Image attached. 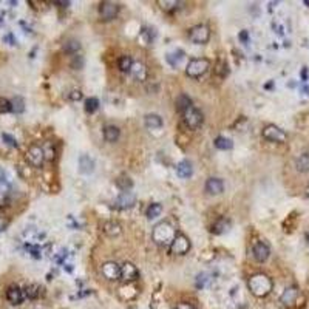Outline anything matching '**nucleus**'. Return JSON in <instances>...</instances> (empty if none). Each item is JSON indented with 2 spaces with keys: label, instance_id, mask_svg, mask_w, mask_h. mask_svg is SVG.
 Here are the masks:
<instances>
[{
  "label": "nucleus",
  "instance_id": "423d86ee",
  "mask_svg": "<svg viewBox=\"0 0 309 309\" xmlns=\"http://www.w3.org/2000/svg\"><path fill=\"white\" fill-rule=\"evenodd\" d=\"M263 138L270 142H285L288 139V135L277 126H266L263 129Z\"/></svg>",
  "mask_w": 309,
  "mask_h": 309
},
{
  "label": "nucleus",
  "instance_id": "2f4dec72",
  "mask_svg": "<svg viewBox=\"0 0 309 309\" xmlns=\"http://www.w3.org/2000/svg\"><path fill=\"white\" fill-rule=\"evenodd\" d=\"M158 5L164 10V11H173L178 8L179 2H176V0H160Z\"/></svg>",
  "mask_w": 309,
  "mask_h": 309
},
{
  "label": "nucleus",
  "instance_id": "dca6fc26",
  "mask_svg": "<svg viewBox=\"0 0 309 309\" xmlns=\"http://www.w3.org/2000/svg\"><path fill=\"white\" fill-rule=\"evenodd\" d=\"M224 190V184L220 178H209L206 182V192L210 195H220Z\"/></svg>",
  "mask_w": 309,
  "mask_h": 309
},
{
  "label": "nucleus",
  "instance_id": "7ed1b4c3",
  "mask_svg": "<svg viewBox=\"0 0 309 309\" xmlns=\"http://www.w3.org/2000/svg\"><path fill=\"white\" fill-rule=\"evenodd\" d=\"M25 158L28 161L29 166L33 167H42L44 166V161H45V153H44V147L41 145H31L26 153H25Z\"/></svg>",
  "mask_w": 309,
  "mask_h": 309
},
{
  "label": "nucleus",
  "instance_id": "f704fd0d",
  "mask_svg": "<svg viewBox=\"0 0 309 309\" xmlns=\"http://www.w3.org/2000/svg\"><path fill=\"white\" fill-rule=\"evenodd\" d=\"M79 48H81V44L77 42V41H68V42L64 45V50H65L67 53H76Z\"/></svg>",
  "mask_w": 309,
  "mask_h": 309
},
{
  "label": "nucleus",
  "instance_id": "9d476101",
  "mask_svg": "<svg viewBox=\"0 0 309 309\" xmlns=\"http://www.w3.org/2000/svg\"><path fill=\"white\" fill-rule=\"evenodd\" d=\"M119 11V7L113 4V2H102L99 5V14L104 20H111L116 17V14H118Z\"/></svg>",
  "mask_w": 309,
  "mask_h": 309
},
{
  "label": "nucleus",
  "instance_id": "ddd939ff",
  "mask_svg": "<svg viewBox=\"0 0 309 309\" xmlns=\"http://www.w3.org/2000/svg\"><path fill=\"white\" fill-rule=\"evenodd\" d=\"M138 277H139V272H138V269H136L135 264L124 263L121 266V279L124 282H135V280H138Z\"/></svg>",
  "mask_w": 309,
  "mask_h": 309
},
{
  "label": "nucleus",
  "instance_id": "a211bd4d",
  "mask_svg": "<svg viewBox=\"0 0 309 309\" xmlns=\"http://www.w3.org/2000/svg\"><path fill=\"white\" fill-rule=\"evenodd\" d=\"M190 107H192V99H190L187 95H179V96L176 98V101H175V108H176V111L184 113V111H187Z\"/></svg>",
  "mask_w": 309,
  "mask_h": 309
},
{
  "label": "nucleus",
  "instance_id": "58836bf2",
  "mask_svg": "<svg viewBox=\"0 0 309 309\" xmlns=\"http://www.w3.org/2000/svg\"><path fill=\"white\" fill-rule=\"evenodd\" d=\"M175 309H195V306L187 303V301H181V303H176Z\"/></svg>",
  "mask_w": 309,
  "mask_h": 309
},
{
  "label": "nucleus",
  "instance_id": "a878e982",
  "mask_svg": "<svg viewBox=\"0 0 309 309\" xmlns=\"http://www.w3.org/2000/svg\"><path fill=\"white\" fill-rule=\"evenodd\" d=\"M295 167L298 172H309V153H303L297 158L295 161Z\"/></svg>",
  "mask_w": 309,
  "mask_h": 309
},
{
  "label": "nucleus",
  "instance_id": "aec40b11",
  "mask_svg": "<svg viewBox=\"0 0 309 309\" xmlns=\"http://www.w3.org/2000/svg\"><path fill=\"white\" fill-rule=\"evenodd\" d=\"M79 170L82 173H91L95 170V161L88 157V154H82L79 158Z\"/></svg>",
  "mask_w": 309,
  "mask_h": 309
},
{
  "label": "nucleus",
  "instance_id": "f3484780",
  "mask_svg": "<svg viewBox=\"0 0 309 309\" xmlns=\"http://www.w3.org/2000/svg\"><path fill=\"white\" fill-rule=\"evenodd\" d=\"M102 230H104V234L108 237H118L121 234V226L114 221H105L102 226Z\"/></svg>",
  "mask_w": 309,
  "mask_h": 309
},
{
  "label": "nucleus",
  "instance_id": "393cba45",
  "mask_svg": "<svg viewBox=\"0 0 309 309\" xmlns=\"http://www.w3.org/2000/svg\"><path fill=\"white\" fill-rule=\"evenodd\" d=\"M104 138H105V141H108V142L118 141V138H119V129L114 127V126H107V127L104 129Z\"/></svg>",
  "mask_w": 309,
  "mask_h": 309
},
{
  "label": "nucleus",
  "instance_id": "c85d7f7f",
  "mask_svg": "<svg viewBox=\"0 0 309 309\" xmlns=\"http://www.w3.org/2000/svg\"><path fill=\"white\" fill-rule=\"evenodd\" d=\"M116 186L124 192H129L133 187V181L129 176H119L118 179H116Z\"/></svg>",
  "mask_w": 309,
  "mask_h": 309
},
{
  "label": "nucleus",
  "instance_id": "bb28decb",
  "mask_svg": "<svg viewBox=\"0 0 309 309\" xmlns=\"http://www.w3.org/2000/svg\"><path fill=\"white\" fill-rule=\"evenodd\" d=\"M161 212H163V206H161V204H158V203H154V204H150V206H148V209H147L145 215H147V218H148V220H153V218L160 217V215H161Z\"/></svg>",
  "mask_w": 309,
  "mask_h": 309
},
{
  "label": "nucleus",
  "instance_id": "f257e3e1",
  "mask_svg": "<svg viewBox=\"0 0 309 309\" xmlns=\"http://www.w3.org/2000/svg\"><path fill=\"white\" fill-rule=\"evenodd\" d=\"M175 237H176V232H175L173 226L170 223H167V221H163V223L154 226L153 234H151L153 241L157 243V244H160V246H169V244H172L173 240H175Z\"/></svg>",
  "mask_w": 309,
  "mask_h": 309
},
{
  "label": "nucleus",
  "instance_id": "e433bc0d",
  "mask_svg": "<svg viewBox=\"0 0 309 309\" xmlns=\"http://www.w3.org/2000/svg\"><path fill=\"white\" fill-rule=\"evenodd\" d=\"M11 111V101L5 99V98H0V113H8Z\"/></svg>",
  "mask_w": 309,
  "mask_h": 309
},
{
  "label": "nucleus",
  "instance_id": "2eb2a0df",
  "mask_svg": "<svg viewBox=\"0 0 309 309\" xmlns=\"http://www.w3.org/2000/svg\"><path fill=\"white\" fill-rule=\"evenodd\" d=\"M269 254H270V249H269V246H267L266 243L258 241V243L254 246V257H255L257 261H260V263L266 261V260L269 258Z\"/></svg>",
  "mask_w": 309,
  "mask_h": 309
},
{
  "label": "nucleus",
  "instance_id": "39448f33",
  "mask_svg": "<svg viewBox=\"0 0 309 309\" xmlns=\"http://www.w3.org/2000/svg\"><path fill=\"white\" fill-rule=\"evenodd\" d=\"M182 114H184V122L189 129H198L203 124V113L193 105Z\"/></svg>",
  "mask_w": 309,
  "mask_h": 309
},
{
  "label": "nucleus",
  "instance_id": "20e7f679",
  "mask_svg": "<svg viewBox=\"0 0 309 309\" xmlns=\"http://www.w3.org/2000/svg\"><path fill=\"white\" fill-rule=\"evenodd\" d=\"M209 65L207 59H192L186 67V73L190 77H200L209 70Z\"/></svg>",
  "mask_w": 309,
  "mask_h": 309
},
{
  "label": "nucleus",
  "instance_id": "79ce46f5",
  "mask_svg": "<svg viewBox=\"0 0 309 309\" xmlns=\"http://www.w3.org/2000/svg\"><path fill=\"white\" fill-rule=\"evenodd\" d=\"M306 195H307V198H309V187L306 189Z\"/></svg>",
  "mask_w": 309,
  "mask_h": 309
},
{
  "label": "nucleus",
  "instance_id": "0eeeda50",
  "mask_svg": "<svg viewBox=\"0 0 309 309\" xmlns=\"http://www.w3.org/2000/svg\"><path fill=\"white\" fill-rule=\"evenodd\" d=\"M209 37H210V31L206 25L193 26L189 33V39L195 44H206L209 41Z\"/></svg>",
  "mask_w": 309,
  "mask_h": 309
},
{
  "label": "nucleus",
  "instance_id": "37998d69",
  "mask_svg": "<svg viewBox=\"0 0 309 309\" xmlns=\"http://www.w3.org/2000/svg\"><path fill=\"white\" fill-rule=\"evenodd\" d=\"M304 4H306V5H309V0H304Z\"/></svg>",
  "mask_w": 309,
  "mask_h": 309
},
{
  "label": "nucleus",
  "instance_id": "4468645a",
  "mask_svg": "<svg viewBox=\"0 0 309 309\" xmlns=\"http://www.w3.org/2000/svg\"><path fill=\"white\" fill-rule=\"evenodd\" d=\"M23 298H25V294L19 286H10L7 289V300L11 304H20L23 301Z\"/></svg>",
  "mask_w": 309,
  "mask_h": 309
},
{
  "label": "nucleus",
  "instance_id": "b1692460",
  "mask_svg": "<svg viewBox=\"0 0 309 309\" xmlns=\"http://www.w3.org/2000/svg\"><path fill=\"white\" fill-rule=\"evenodd\" d=\"M23 294H25V298H29V300H34V298H39L42 294V288L37 286V285H28L25 289H23Z\"/></svg>",
  "mask_w": 309,
  "mask_h": 309
},
{
  "label": "nucleus",
  "instance_id": "473e14b6",
  "mask_svg": "<svg viewBox=\"0 0 309 309\" xmlns=\"http://www.w3.org/2000/svg\"><path fill=\"white\" fill-rule=\"evenodd\" d=\"M98 108H99V101L96 98H90V99L85 101V110L88 113H95Z\"/></svg>",
  "mask_w": 309,
  "mask_h": 309
},
{
  "label": "nucleus",
  "instance_id": "72a5a7b5",
  "mask_svg": "<svg viewBox=\"0 0 309 309\" xmlns=\"http://www.w3.org/2000/svg\"><path fill=\"white\" fill-rule=\"evenodd\" d=\"M44 153H45V160H54L56 158V150L51 142H47L44 145Z\"/></svg>",
  "mask_w": 309,
  "mask_h": 309
},
{
  "label": "nucleus",
  "instance_id": "6e6552de",
  "mask_svg": "<svg viewBox=\"0 0 309 309\" xmlns=\"http://www.w3.org/2000/svg\"><path fill=\"white\" fill-rule=\"evenodd\" d=\"M189 249H190V241L184 235H176L173 243L170 244V251L175 255H184L189 252Z\"/></svg>",
  "mask_w": 309,
  "mask_h": 309
},
{
  "label": "nucleus",
  "instance_id": "a19ab883",
  "mask_svg": "<svg viewBox=\"0 0 309 309\" xmlns=\"http://www.w3.org/2000/svg\"><path fill=\"white\" fill-rule=\"evenodd\" d=\"M2 5V4H0ZM5 17V10H4V7H0V20H2Z\"/></svg>",
  "mask_w": 309,
  "mask_h": 309
},
{
  "label": "nucleus",
  "instance_id": "412c9836",
  "mask_svg": "<svg viewBox=\"0 0 309 309\" xmlns=\"http://www.w3.org/2000/svg\"><path fill=\"white\" fill-rule=\"evenodd\" d=\"M130 73L136 77L138 81H145V77H147V68L141 62H133V67H132Z\"/></svg>",
  "mask_w": 309,
  "mask_h": 309
},
{
  "label": "nucleus",
  "instance_id": "cd10ccee",
  "mask_svg": "<svg viewBox=\"0 0 309 309\" xmlns=\"http://www.w3.org/2000/svg\"><path fill=\"white\" fill-rule=\"evenodd\" d=\"M232 145H234V142H232V139H229V138L218 136V138L215 139V147L220 148V150H230Z\"/></svg>",
  "mask_w": 309,
  "mask_h": 309
},
{
  "label": "nucleus",
  "instance_id": "c03bdc74",
  "mask_svg": "<svg viewBox=\"0 0 309 309\" xmlns=\"http://www.w3.org/2000/svg\"><path fill=\"white\" fill-rule=\"evenodd\" d=\"M307 244H309V234H307Z\"/></svg>",
  "mask_w": 309,
  "mask_h": 309
},
{
  "label": "nucleus",
  "instance_id": "5701e85b",
  "mask_svg": "<svg viewBox=\"0 0 309 309\" xmlns=\"http://www.w3.org/2000/svg\"><path fill=\"white\" fill-rule=\"evenodd\" d=\"M192 172H193V170H192V164H190L189 161H181V163L176 166V173H178V176L182 178V179L192 176Z\"/></svg>",
  "mask_w": 309,
  "mask_h": 309
},
{
  "label": "nucleus",
  "instance_id": "9b49d317",
  "mask_svg": "<svg viewBox=\"0 0 309 309\" xmlns=\"http://www.w3.org/2000/svg\"><path fill=\"white\" fill-rule=\"evenodd\" d=\"M298 295H300L298 289H297L295 286H291V288H286V289H285V292H283L282 297H280V301L283 303V306L292 307V306L297 303Z\"/></svg>",
  "mask_w": 309,
  "mask_h": 309
},
{
  "label": "nucleus",
  "instance_id": "1a4fd4ad",
  "mask_svg": "<svg viewBox=\"0 0 309 309\" xmlns=\"http://www.w3.org/2000/svg\"><path fill=\"white\" fill-rule=\"evenodd\" d=\"M102 275L107 280H119L121 279V266H118L113 261H108L102 266Z\"/></svg>",
  "mask_w": 309,
  "mask_h": 309
},
{
  "label": "nucleus",
  "instance_id": "c756f323",
  "mask_svg": "<svg viewBox=\"0 0 309 309\" xmlns=\"http://www.w3.org/2000/svg\"><path fill=\"white\" fill-rule=\"evenodd\" d=\"M119 70L121 71H124V73H129L130 70H132V67H133V60H132V57L130 56H122L121 59H119Z\"/></svg>",
  "mask_w": 309,
  "mask_h": 309
},
{
  "label": "nucleus",
  "instance_id": "f03ea898",
  "mask_svg": "<svg viewBox=\"0 0 309 309\" xmlns=\"http://www.w3.org/2000/svg\"><path fill=\"white\" fill-rule=\"evenodd\" d=\"M248 286L255 297H266L272 291V280L264 274H255L249 279Z\"/></svg>",
  "mask_w": 309,
  "mask_h": 309
},
{
  "label": "nucleus",
  "instance_id": "ea45409f",
  "mask_svg": "<svg viewBox=\"0 0 309 309\" xmlns=\"http://www.w3.org/2000/svg\"><path fill=\"white\" fill-rule=\"evenodd\" d=\"M82 98V93L81 91H73V95H71V99H81Z\"/></svg>",
  "mask_w": 309,
  "mask_h": 309
},
{
  "label": "nucleus",
  "instance_id": "4c0bfd02",
  "mask_svg": "<svg viewBox=\"0 0 309 309\" xmlns=\"http://www.w3.org/2000/svg\"><path fill=\"white\" fill-rule=\"evenodd\" d=\"M2 139L8 144V145H11V147H16L17 145V142H16V139L14 138H11L10 135H7V133H4L2 135Z\"/></svg>",
  "mask_w": 309,
  "mask_h": 309
},
{
  "label": "nucleus",
  "instance_id": "c9c22d12",
  "mask_svg": "<svg viewBox=\"0 0 309 309\" xmlns=\"http://www.w3.org/2000/svg\"><path fill=\"white\" fill-rule=\"evenodd\" d=\"M215 73L218 74V76H221V77H224L226 74H227V64L224 62V60H220L218 64H217V68H215Z\"/></svg>",
  "mask_w": 309,
  "mask_h": 309
},
{
  "label": "nucleus",
  "instance_id": "7c9ffc66",
  "mask_svg": "<svg viewBox=\"0 0 309 309\" xmlns=\"http://www.w3.org/2000/svg\"><path fill=\"white\" fill-rule=\"evenodd\" d=\"M25 110V101L19 96H16L13 101H11V111L13 113H22Z\"/></svg>",
  "mask_w": 309,
  "mask_h": 309
},
{
  "label": "nucleus",
  "instance_id": "6ab92c4d",
  "mask_svg": "<svg viewBox=\"0 0 309 309\" xmlns=\"http://www.w3.org/2000/svg\"><path fill=\"white\" fill-rule=\"evenodd\" d=\"M144 122H145V127H147V129H151V130L161 129V127H163V119H161L160 114H147L145 119H144Z\"/></svg>",
  "mask_w": 309,
  "mask_h": 309
},
{
  "label": "nucleus",
  "instance_id": "4be33fe9",
  "mask_svg": "<svg viewBox=\"0 0 309 309\" xmlns=\"http://www.w3.org/2000/svg\"><path fill=\"white\" fill-rule=\"evenodd\" d=\"M229 227H230L229 220H226V218H220V220H217V221L213 223V226H212V232H213V234H217V235H221V234H224V232L229 230Z\"/></svg>",
  "mask_w": 309,
  "mask_h": 309
},
{
  "label": "nucleus",
  "instance_id": "f8f14e48",
  "mask_svg": "<svg viewBox=\"0 0 309 309\" xmlns=\"http://www.w3.org/2000/svg\"><path fill=\"white\" fill-rule=\"evenodd\" d=\"M135 201H136V198H135V195L132 192H122L121 195L116 198L114 206L119 207V209H130V207L135 206Z\"/></svg>",
  "mask_w": 309,
  "mask_h": 309
}]
</instances>
